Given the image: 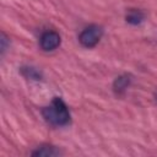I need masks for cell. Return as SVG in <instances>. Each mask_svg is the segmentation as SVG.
Listing matches in <instances>:
<instances>
[{
	"label": "cell",
	"instance_id": "5b68a950",
	"mask_svg": "<svg viewBox=\"0 0 157 157\" xmlns=\"http://www.w3.org/2000/svg\"><path fill=\"white\" fill-rule=\"evenodd\" d=\"M144 17H145V15L140 10H135V9L129 10V12L126 13V21L129 23H132V25L140 23L144 20Z\"/></svg>",
	"mask_w": 157,
	"mask_h": 157
},
{
	"label": "cell",
	"instance_id": "3957f363",
	"mask_svg": "<svg viewBox=\"0 0 157 157\" xmlns=\"http://www.w3.org/2000/svg\"><path fill=\"white\" fill-rule=\"evenodd\" d=\"M60 44V36L54 31H47L40 37V48L45 52L54 50Z\"/></svg>",
	"mask_w": 157,
	"mask_h": 157
},
{
	"label": "cell",
	"instance_id": "8992f818",
	"mask_svg": "<svg viewBox=\"0 0 157 157\" xmlns=\"http://www.w3.org/2000/svg\"><path fill=\"white\" fill-rule=\"evenodd\" d=\"M129 82H130V78L126 76V75H124V76H119L115 81H114V91L117 92V93H121V92H124L125 91V88L129 86Z\"/></svg>",
	"mask_w": 157,
	"mask_h": 157
},
{
	"label": "cell",
	"instance_id": "7a4b0ae2",
	"mask_svg": "<svg viewBox=\"0 0 157 157\" xmlns=\"http://www.w3.org/2000/svg\"><path fill=\"white\" fill-rule=\"evenodd\" d=\"M102 28L99 27V26H97V25H91V26H88V27H86L81 33H80V36H78V40H80V43L83 45V47H86V48H92V47H94L98 42H99V39H101V37H102Z\"/></svg>",
	"mask_w": 157,
	"mask_h": 157
},
{
	"label": "cell",
	"instance_id": "52a82bcc",
	"mask_svg": "<svg viewBox=\"0 0 157 157\" xmlns=\"http://www.w3.org/2000/svg\"><path fill=\"white\" fill-rule=\"evenodd\" d=\"M23 71H27V74L25 72V75L27 76V77H31V78H36V80H38L39 77H40V75L33 69V67H26V69H23Z\"/></svg>",
	"mask_w": 157,
	"mask_h": 157
},
{
	"label": "cell",
	"instance_id": "277c9868",
	"mask_svg": "<svg viewBox=\"0 0 157 157\" xmlns=\"http://www.w3.org/2000/svg\"><path fill=\"white\" fill-rule=\"evenodd\" d=\"M33 156H40V157H52V156H59L60 151L56 150L54 146H40L38 150H36L33 153Z\"/></svg>",
	"mask_w": 157,
	"mask_h": 157
},
{
	"label": "cell",
	"instance_id": "6da1fadb",
	"mask_svg": "<svg viewBox=\"0 0 157 157\" xmlns=\"http://www.w3.org/2000/svg\"><path fill=\"white\" fill-rule=\"evenodd\" d=\"M43 117L53 125H65L70 120V113L59 97H55L52 104L43 109Z\"/></svg>",
	"mask_w": 157,
	"mask_h": 157
}]
</instances>
